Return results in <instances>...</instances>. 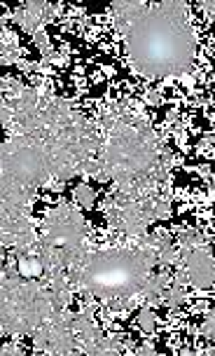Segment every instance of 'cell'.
Listing matches in <instances>:
<instances>
[{
  "instance_id": "d6986e66",
  "label": "cell",
  "mask_w": 215,
  "mask_h": 356,
  "mask_svg": "<svg viewBox=\"0 0 215 356\" xmlns=\"http://www.w3.org/2000/svg\"><path fill=\"white\" fill-rule=\"evenodd\" d=\"M136 356H162V354H157L153 347H143L141 352H138Z\"/></svg>"
},
{
  "instance_id": "2e32d148",
  "label": "cell",
  "mask_w": 215,
  "mask_h": 356,
  "mask_svg": "<svg viewBox=\"0 0 215 356\" xmlns=\"http://www.w3.org/2000/svg\"><path fill=\"white\" fill-rule=\"evenodd\" d=\"M138 326H141V330H145V333H153L155 326H157L153 307H148V305H145V307L138 312Z\"/></svg>"
},
{
  "instance_id": "30bf717a",
  "label": "cell",
  "mask_w": 215,
  "mask_h": 356,
  "mask_svg": "<svg viewBox=\"0 0 215 356\" xmlns=\"http://www.w3.org/2000/svg\"><path fill=\"white\" fill-rule=\"evenodd\" d=\"M143 8H145V0H110L112 22H115L119 35L124 33V29L131 24V19H134Z\"/></svg>"
},
{
  "instance_id": "5bb4252c",
  "label": "cell",
  "mask_w": 215,
  "mask_h": 356,
  "mask_svg": "<svg viewBox=\"0 0 215 356\" xmlns=\"http://www.w3.org/2000/svg\"><path fill=\"white\" fill-rule=\"evenodd\" d=\"M164 302H166L169 307H178V305L185 302V286L180 284V275L169 284V291H166V298H164Z\"/></svg>"
},
{
  "instance_id": "ffe728a7",
  "label": "cell",
  "mask_w": 215,
  "mask_h": 356,
  "mask_svg": "<svg viewBox=\"0 0 215 356\" xmlns=\"http://www.w3.org/2000/svg\"><path fill=\"white\" fill-rule=\"evenodd\" d=\"M19 68H22V71H28V68H31V63H28L26 59H22V61H19Z\"/></svg>"
},
{
  "instance_id": "8992f818",
  "label": "cell",
  "mask_w": 215,
  "mask_h": 356,
  "mask_svg": "<svg viewBox=\"0 0 215 356\" xmlns=\"http://www.w3.org/2000/svg\"><path fill=\"white\" fill-rule=\"evenodd\" d=\"M0 178L26 188H37L54 181L49 148L35 136L12 134L0 150Z\"/></svg>"
},
{
  "instance_id": "277c9868",
  "label": "cell",
  "mask_w": 215,
  "mask_h": 356,
  "mask_svg": "<svg viewBox=\"0 0 215 356\" xmlns=\"http://www.w3.org/2000/svg\"><path fill=\"white\" fill-rule=\"evenodd\" d=\"M35 256L49 272H71L87 256V222L78 207L61 202L49 209Z\"/></svg>"
},
{
  "instance_id": "ba28073f",
  "label": "cell",
  "mask_w": 215,
  "mask_h": 356,
  "mask_svg": "<svg viewBox=\"0 0 215 356\" xmlns=\"http://www.w3.org/2000/svg\"><path fill=\"white\" fill-rule=\"evenodd\" d=\"M73 312H56L33 333V347L42 356H73L78 352V342L73 333Z\"/></svg>"
},
{
  "instance_id": "8fae6325",
  "label": "cell",
  "mask_w": 215,
  "mask_h": 356,
  "mask_svg": "<svg viewBox=\"0 0 215 356\" xmlns=\"http://www.w3.org/2000/svg\"><path fill=\"white\" fill-rule=\"evenodd\" d=\"M12 22L15 24H19L26 33H31V35H35L37 31H42L45 29V22L40 19V15H35L33 10H28V8H17V10H12Z\"/></svg>"
},
{
  "instance_id": "e0dca14e",
  "label": "cell",
  "mask_w": 215,
  "mask_h": 356,
  "mask_svg": "<svg viewBox=\"0 0 215 356\" xmlns=\"http://www.w3.org/2000/svg\"><path fill=\"white\" fill-rule=\"evenodd\" d=\"M204 333H206V338L215 345V307L208 312V316L204 321Z\"/></svg>"
},
{
  "instance_id": "52a82bcc",
  "label": "cell",
  "mask_w": 215,
  "mask_h": 356,
  "mask_svg": "<svg viewBox=\"0 0 215 356\" xmlns=\"http://www.w3.org/2000/svg\"><path fill=\"white\" fill-rule=\"evenodd\" d=\"M175 246L180 249V260H182V277L192 289L208 291L215 284V263L211 256V249L206 244V237L197 230H185L178 234Z\"/></svg>"
},
{
  "instance_id": "44dd1931",
  "label": "cell",
  "mask_w": 215,
  "mask_h": 356,
  "mask_svg": "<svg viewBox=\"0 0 215 356\" xmlns=\"http://www.w3.org/2000/svg\"><path fill=\"white\" fill-rule=\"evenodd\" d=\"M73 356H82V354H78V352H75V354H73Z\"/></svg>"
},
{
  "instance_id": "6da1fadb",
  "label": "cell",
  "mask_w": 215,
  "mask_h": 356,
  "mask_svg": "<svg viewBox=\"0 0 215 356\" xmlns=\"http://www.w3.org/2000/svg\"><path fill=\"white\" fill-rule=\"evenodd\" d=\"M98 129L103 131V148L98 157L105 164L110 181L117 186V193L136 200L160 195L171 157L148 120L119 104L115 111L101 113Z\"/></svg>"
},
{
  "instance_id": "7a4b0ae2",
  "label": "cell",
  "mask_w": 215,
  "mask_h": 356,
  "mask_svg": "<svg viewBox=\"0 0 215 356\" xmlns=\"http://www.w3.org/2000/svg\"><path fill=\"white\" fill-rule=\"evenodd\" d=\"M126 56L145 78L182 75L197 56V35L185 0H153L124 29Z\"/></svg>"
},
{
  "instance_id": "4fadbf2b",
  "label": "cell",
  "mask_w": 215,
  "mask_h": 356,
  "mask_svg": "<svg viewBox=\"0 0 215 356\" xmlns=\"http://www.w3.org/2000/svg\"><path fill=\"white\" fill-rule=\"evenodd\" d=\"M17 272L22 275L24 279H37L45 272V267L37 260V256H24V258H17Z\"/></svg>"
},
{
  "instance_id": "5b68a950",
  "label": "cell",
  "mask_w": 215,
  "mask_h": 356,
  "mask_svg": "<svg viewBox=\"0 0 215 356\" xmlns=\"http://www.w3.org/2000/svg\"><path fill=\"white\" fill-rule=\"evenodd\" d=\"M56 314V307L49 296L47 284L37 279H24L19 272L3 275V333L28 335L35 333L49 316Z\"/></svg>"
},
{
  "instance_id": "9a60e30c",
  "label": "cell",
  "mask_w": 215,
  "mask_h": 356,
  "mask_svg": "<svg viewBox=\"0 0 215 356\" xmlns=\"http://www.w3.org/2000/svg\"><path fill=\"white\" fill-rule=\"evenodd\" d=\"M94 202H96V195H94V188H89L87 183H80L75 188V204L80 209H92Z\"/></svg>"
},
{
  "instance_id": "7c38bea8",
  "label": "cell",
  "mask_w": 215,
  "mask_h": 356,
  "mask_svg": "<svg viewBox=\"0 0 215 356\" xmlns=\"http://www.w3.org/2000/svg\"><path fill=\"white\" fill-rule=\"evenodd\" d=\"M0 54H3V66L22 61V47H19L17 33H10L8 26H3V44H0Z\"/></svg>"
},
{
  "instance_id": "9c48e42d",
  "label": "cell",
  "mask_w": 215,
  "mask_h": 356,
  "mask_svg": "<svg viewBox=\"0 0 215 356\" xmlns=\"http://www.w3.org/2000/svg\"><path fill=\"white\" fill-rule=\"evenodd\" d=\"M105 218L115 230L129 234V237H143L148 232V225L153 222L143 200H136V197L122 193H117L108 202Z\"/></svg>"
},
{
  "instance_id": "ac0fdd59",
  "label": "cell",
  "mask_w": 215,
  "mask_h": 356,
  "mask_svg": "<svg viewBox=\"0 0 215 356\" xmlns=\"http://www.w3.org/2000/svg\"><path fill=\"white\" fill-rule=\"evenodd\" d=\"M3 356H28V354H24L22 349H17V347H3Z\"/></svg>"
},
{
  "instance_id": "3957f363",
  "label": "cell",
  "mask_w": 215,
  "mask_h": 356,
  "mask_svg": "<svg viewBox=\"0 0 215 356\" xmlns=\"http://www.w3.org/2000/svg\"><path fill=\"white\" fill-rule=\"evenodd\" d=\"M157 253L145 246H115V249L87 253L71 270V282L85 293L105 300H129L143 293L153 277Z\"/></svg>"
}]
</instances>
